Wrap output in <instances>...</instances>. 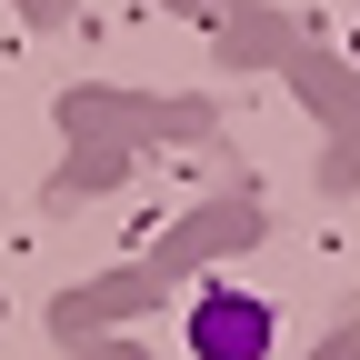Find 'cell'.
<instances>
[{
    "label": "cell",
    "instance_id": "cell-1",
    "mask_svg": "<svg viewBox=\"0 0 360 360\" xmlns=\"http://www.w3.org/2000/svg\"><path fill=\"white\" fill-rule=\"evenodd\" d=\"M180 340H191V360H270L281 310H270L260 290H240V281H210L191 300V321H180Z\"/></svg>",
    "mask_w": 360,
    "mask_h": 360
}]
</instances>
